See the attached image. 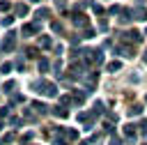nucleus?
Segmentation results:
<instances>
[{
	"label": "nucleus",
	"mask_w": 147,
	"mask_h": 145,
	"mask_svg": "<svg viewBox=\"0 0 147 145\" xmlns=\"http://www.w3.org/2000/svg\"><path fill=\"white\" fill-rule=\"evenodd\" d=\"M32 90H34V92H44V94L51 97V99L57 97V87H55V83H51V81H34V83H32Z\"/></svg>",
	"instance_id": "1"
},
{
	"label": "nucleus",
	"mask_w": 147,
	"mask_h": 145,
	"mask_svg": "<svg viewBox=\"0 0 147 145\" xmlns=\"http://www.w3.org/2000/svg\"><path fill=\"white\" fill-rule=\"evenodd\" d=\"M119 39H122L124 44H140V41H142V32H138V30H129V32H122Z\"/></svg>",
	"instance_id": "2"
},
{
	"label": "nucleus",
	"mask_w": 147,
	"mask_h": 145,
	"mask_svg": "<svg viewBox=\"0 0 147 145\" xmlns=\"http://www.w3.org/2000/svg\"><path fill=\"white\" fill-rule=\"evenodd\" d=\"M2 48H5L7 53L16 48V32H14V30H9V32H7V37H5V41H2Z\"/></svg>",
	"instance_id": "3"
},
{
	"label": "nucleus",
	"mask_w": 147,
	"mask_h": 145,
	"mask_svg": "<svg viewBox=\"0 0 147 145\" xmlns=\"http://www.w3.org/2000/svg\"><path fill=\"white\" fill-rule=\"evenodd\" d=\"M39 32V23L34 21V23H25L23 28H21V35L23 37H32V35H37Z\"/></svg>",
	"instance_id": "4"
},
{
	"label": "nucleus",
	"mask_w": 147,
	"mask_h": 145,
	"mask_svg": "<svg viewBox=\"0 0 147 145\" xmlns=\"http://www.w3.org/2000/svg\"><path fill=\"white\" fill-rule=\"evenodd\" d=\"M115 55L131 58V55H133V46H131V44H117V46H115Z\"/></svg>",
	"instance_id": "5"
},
{
	"label": "nucleus",
	"mask_w": 147,
	"mask_h": 145,
	"mask_svg": "<svg viewBox=\"0 0 147 145\" xmlns=\"http://www.w3.org/2000/svg\"><path fill=\"white\" fill-rule=\"evenodd\" d=\"M122 16H119V21L122 23H131L133 21V9H129V7H122V12H119Z\"/></svg>",
	"instance_id": "6"
},
{
	"label": "nucleus",
	"mask_w": 147,
	"mask_h": 145,
	"mask_svg": "<svg viewBox=\"0 0 147 145\" xmlns=\"http://www.w3.org/2000/svg\"><path fill=\"white\" fill-rule=\"evenodd\" d=\"M74 23H76L78 28H87V16H85L83 12H78V14H74Z\"/></svg>",
	"instance_id": "7"
},
{
	"label": "nucleus",
	"mask_w": 147,
	"mask_h": 145,
	"mask_svg": "<svg viewBox=\"0 0 147 145\" xmlns=\"http://www.w3.org/2000/svg\"><path fill=\"white\" fill-rule=\"evenodd\" d=\"M32 108H34L39 115H46V113H48V106H46L44 101H32Z\"/></svg>",
	"instance_id": "8"
},
{
	"label": "nucleus",
	"mask_w": 147,
	"mask_h": 145,
	"mask_svg": "<svg viewBox=\"0 0 147 145\" xmlns=\"http://www.w3.org/2000/svg\"><path fill=\"white\" fill-rule=\"evenodd\" d=\"M133 18H136V21H147V9H145V7L133 9Z\"/></svg>",
	"instance_id": "9"
},
{
	"label": "nucleus",
	"mask_w": 147,
	"mask_h": 145,
	"mask_svg": "<svg viewBox=\"0 0 147 145\" xmlns=\"http://www.w3.org/2000/svg\"><path fill=\"white\" fill-rule=\"evenodd\" d=\"M14 12H16V16H28V12H30V9H28V5H25V2H18V5L14 7Z\"/></svg>",
	"instance_id": "10"
},
{
	"label": "nucleus",
	"mask_w": 147,
	"mask_h": 145,
	"mask_svg": "<svg viewBox=\"0 0 147 145\" xmlns=\"http://www.w3.org/2000/svg\"><path fill=\"white\" fill-rule=\"evenodd\" d=\"M34 16H37V23H39L41 18H48V16H51V9H48V7H39Z\"/></svg>",
	"instance_id": "11"
},
{
	"label": "nucleus",
	"mask_w": 147,
	"mask_h": 145,
	"mask_svg": "<svg viewBox=\"0 0 147 145\" xmlns=\"http://www.w3.org/2000/svg\"><path fill=\"white\" fill-rule=\"evenodd\" d=\"M39 46H41L44 51H48V48H53V39H51L48 35H44V37L39 39Z\"/></svg>",
	"instance_id": "12"
},
{
	"label": "nucleus",
	"mask_w": 147,
	"mask_h": 145,
	"mask_svg": "<svg viewBox=\"0 0 147 145\" xmlns=\"http://www.w3.org/2000/svg\"><path fill=\"white\" fill-rule=\"evenodd\" d=\"M124 136L133 140L136 138V124H124Z\"/></svg>",
	"instance_id": "13"
},
{
	"label": "nucleus",
	"mask_w": 147,
	"mask_h": 145,
	"mask_svg": "<svg viewBox=\"0 0 147 145\" xmlns=\"http://www.w3.org/2000/svg\"><path fill=\"white\" fill-rule=\"evenodd\" d=\"M106 69H108V71H119V69H122V62H119V60H113V62L106 64Z\"/></svg>",
	"instance_id": "14"
},
{
	"label": "nucleus",
	"mask_w": 147,
	"mask_h": 145,
	"mask_svg": "<svg viewBox=\"0 0 147 145\" xmlns=\"http://www.w3.org/2000/svg\"><path fill=\"white\" fill-rule=\"evenodd\" d=\"M85 97H87V92H80V90H74V101H76V104H83V101H85Z\"/></svg>",
	"instance_id": "15"
},
{
	"label": "nucleus",
	"mask_w": 147,
	"mask_h": 145,
	"mask_svg": "<svg viewBox=\"0 0 147 145\" xmlns=\"http://www.w3.org/2000/svg\"><path fill=\"white\" fill-rule=\"evenodd\" d=\"M51 113H53V115H55V117H62V120H64V117H67V115H69V113H67V108H62V106H57V108H53V110H51Z\"/></svg>",
	"instance_id": "16"
},
{
	"label": "nucleus",
	"mask_w": 147,
	"mask_h": 145,
	"mask_svg": "<svg viewBox=\"0 0 147 145\" xmlns=\"http://www.w3.org/2000/svg\"><path fill=\"white\" fill-rule=\"evenodd\" d=\"M140 113H142V106H140V104H136V106L129 108V115H131V117H136V115H140Z\"/></svg>",
	"instance_id": "17"
},
{
	"label": "nucleus",
	"mask_w": 147,
	"mask_h": 145,
	"mask_svg": "<svg viewBox=\"0 0 147 145\" xmlns=\"http://www.w3.org/2000/svg\"><path fill=\"white\" fill-rule=\"evenodd\" d=\"M48 67H51V62H48L46 58H41V60H39V71L44 74V71H48Z\"/></svg>",
	"instance_id": "18"
},
{
	"label": "nucleus",
	"mask_w": 147,
	"mask_h": 145,
	"mask_svg": "<svg viewBox=\"0 0 147 145\" xmlns=\"http://www.w3.org/2000/svg\"><path fill=\"white\" fill-rule=\"evenodd\" d=\"M14 87H16V83H14V81H5V85H2V90H5V92H14Z\"/></svg>",
	"instance_id": "19"
},
{
	"label": "nucleus",
	"mask_w": 147,
	"mask_h": 145,
	"mask_svg": "<svg viewBox=\"0 0 147 145\" xmlns=\"http://www.w3.org/2000/svg\"><path fill=\"white\" fill-rule=\"evenodd\" d=\"M9 9H11V2H9V0H0V12H5V14H7Z\"/></svg>",
	"instance_id": "20"
},
{
	"label": "nucleus",
	"mask_w": 147,
	"mask_h": 145,
	"mask_svg": "<svg viewBox=\"0 0 147 145\" xmlns=\"http://www.w3.org/2000/svg\"><path fill=\"white\" fill-rule=\"evenodd\" d=\"M94 35H96V32H94V28H85V30H83V37H85V39H92Z\"/></svg>",
	"instance_id": "21"
},
{
	"label": "nucleus",
	"mask_w": 147,
	"mask_h": 145,
	"mask_svg": "<svg viewBox=\"0 0 147 145\" xmlns=\"http://www.w3.org/2000/svg\"><path fill=\"white\" fill-rule=\"evenodd\" d=\"M23 117H25L28 122H34V120H37V117L32 115V110H30V108H25V110H23Z\"/></svg>",
	"instance_id": "22"
},
{
	"label": "nucleus",
	"mask_w": 147,
	"mask_h": 145,
	"mask_svg": "<svg viewBox=\"0 0 147 145\" xmlns=\"http://www.w3.org/2000/svg\"><path fill=\"white\" fill-rule=\"evenodd\" d=\"M11 67H14L11 62H2V67H0V71H2V74H9V71H11Z\"/></svg>",
	"instance_id": "23"
},
{
	"label": "nucleus",
	"mask_w": 147,
	"mask_h": 145,
	"mask_svg": "<svg viewBox=\"0 0 147 145\" xmlns=\"http://www.w3.org/2000/svg\"><path fill=\"white\" fill-rule=\"evenodd\" d=\"M51 28H53V32H62V23H60V21H53Z\"/></svg>",
	"instance_id": "24"
},
{
	"label": "nucleus",
	"mask_w": 147,
	"mask_h": 145,
	"mask_svg": "<svg viewBox=\"0 0 147 145\" xmlns=\"http://www.w3.org/2000/svg\"><path fill=\"white\" fill-rule=\"evenodd\" d=\"M101 113H103V104L96 101V104H94V115H101Z\"/></svg>",
	"instance_id": "25"
},
{
	"label": "nucleus",
	"mask_w": 147,
	"mask_h": 145,
	"mask_svg": "<svg viewBox=\"0 0 147 145\" xmlns=\"http://www.w3.org/2000/svg\"><path fill=\"white\" fill-rule=\"evenodd\" d=\"M67 138H69V140H76V138H78V131H76V129H69V131H67Z\"/></svg>",
	"instance_id": "26"
},
{
	"label": "nucleus",
	"mask_w": 147,
	"mask_h": 145,
	"mask_svg": "<svg viewBox=\"0 0 147 145\" xmlns=\"http://www.w3.org/2000/svg\"><path fill=\"white\" fill-rule=\"evenodd\" d=\"M11 23H14V16H5V18H2V25H5V28H9Z\"/></svg>",
	"instance_id": "27"
},
{
	"label": "nucleus",
	"mask_w": 147,
	"mask_h": 145,
	"mask_svg": "<svg viewBox=\"0 0 147 145\" xmlns=\"http://www.w3.org/2000/svg\"><path fill=\"white\" fill-rule=\"evenodd\" d=\"M60 104H62V106H69V104H71V97H69V94L60 97Z\"/></svg>",
	"instance_id": "28"
},
{
	"label": "nucleus",
	"mask_w": 147,
	"mask_h": 145,
	"mask_svg": "<svg viewBox=\"0 0 147 145\" xmlns=\"http://www.w3.org/2000/svg\"><path fill=\"white\" fill-rule=\"evenodd\" d=\"M119 12H122V7H117V5H113V7L108 9V14H119Z\"/></svg>",
	"instance_id": "29"
},
{
	"label": "nucleus",
	"mask_w": 147,
	"mask_h": 145,
	"mask_svg": "<svg viewBox=\"0 0 147 145\" xmlns=\"http://www.w3.org/2000/svg\"><path fill=\"white\" fill-rule=\"evenodd\" d=\"M11 140H14V133H7V136H2L0 143H11Z\"/></svg>",
	"instance_id": "30"
},
{
	"label": "nucleus",
	"mask_w": 147,
	"mask_h": 145,
	"mask_svg": "<svg viewBox=\"0 0 147 145\" xmlns=\"http://www.w3.org/2000/svg\"><path fill=\"white\" fill-rule=\"evenodd\" d=\"M25 53H28V58H37V48H28Z\"/></svg>",
	"instance_id": "31"
},
{
	"label": "nucleus",
	"mask_w": 147,
	"mask_h": 145,
	"mask_svg": "<svg viewBox=\"0 0 147 145\" xmlns=\"http://www.w3.org/2000/svg\"><path fill=\"white\" fill-rule=\"evenodd\" d=\"M110 145H122V138H117V136H113V138H110Z\"/></svg>",
	"instance_id": "32"
},
{
	"label": "nucleus",
	"mask_w": 147,
	"mask_h": 145,
	"mask_svg": "<svg viewBox=\"0 0 147 145\" xmlns=\"http://www.w3.org/2000/svg\"><path fill=\"white\" fill-rule=\"evenodd\" d=\"M53 145H67V140H64V138H55V140H53Z\"/></svg>",
	"instance_id": "33"
},
{
	"label": "nucleus",
	"mask_w": 147,
	"mask_h": 145,
	"mask_svg": "<svg viewBox=\"0 0 147 145\" xmlns=\"http://www.w3.org/2000/svg\"><path fill=\"white\" fill-rule=\"evenodd\" d=\"M94 12H96V14L101 16V14H103V7H101V5H94Z\"/></svg>",
	"instance_id": "34"
},
{
	"label": "nucleus",
	"mask_w": 147,
	"mask_h": 145,
	"mask_svg": "<svg viewBox=\"0 0 147 145\" xmlns=\"http://www.w3.org/2000/svg\"><path fill=\"white\" fill-rule=\"evenodd\" d=\"M99 28H101V30H108V23H106V21L101 18V21H99Z\"/></svg>",
	"instance_id": "35"
},
{
	"label": "nucleus",
	"mask_w": 147,
	"mask_h": 145,
	"mask_svg": "<svg viewBox=\"0 0 147 145\" xmlns=\"http://www.w3.org/2000/svg\"><path fill=\"white\" fill-rule=\"evenodd\" d=\"M55 5L57 7H67V0H55Z\"/></svg>",
	"instance_id": "36"
},
{
	"label": "nucleus",
	"mask_w": 147,
	"mask_h": 145,
	"mask_svg": "<svg viewBox=\"0 0 147 145\" xmlns=\"http://www.w3.org/2000/svg\"><path fill=\"white\" fill-rule=\"evenodd\" d=\"M142 60H145V64H147V51H145V55H142Z\"/></svg>",
	"instance_id": "37"
},
{
	"label": "nucleus",
	"mask_w": 147,
	"mask_h": 145,
	"mask_svg": "<svg viewBox=\"0 0 147 145\" xmlns=\"http://www.w3.org/2000/svg\"><path fill=\"white\" fill-rule=\"evenodd\" d=\"M30 2H39V0H30Z\"/></svg>",
	"instance_id": "38"
},
{
	"label": "nucleus",
	"mask_w": 147,
	"mask_h": 145,
	"mask_svg": "<svg viewBox=\"0 0 147 145\" xmlns=\"http://www.w3.org/2000/svg\"><path fill=\"white\" fill-rule=\"evenodd\" d=\"M0 129H2V122H0Z\"/></svg>",
	"instance_id": "39"
},
{
	"label": "nucleus",
	"mask_w": 147,
	"mask_h": 145,
	"mask_svg": "<svg viewBox=\"0 0 147 145\" xmlns=\"http://www.w3.org/2000/svg\"><path fill=\"white\" fill-rule=\"evenodd\" d=\"M80 145H87V143H80Z\"/></svg>",
	"instance_id": "40"
},
{
	"label": "nucleus",
	"mask_w": 147,
	"mask_h": 145,
	"mask_svg": "<svg viewBox=\"0 0 147 145\" xmlns=\"http://www.w3.org/2000/svg\"><path fill=\"white\" fill-rule=\"evenodd\" d=\"M145 99H147V97H145Z\"/></svg>",
	"instance_id": "41"
}]
</instances>
